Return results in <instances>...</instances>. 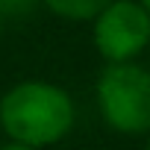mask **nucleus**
<instances>
[{
	"mask_svg": "<svg viewBox=\"0 0 150 150\" xmlns=\"http://www.w3.org/2000/svg\"><path fill=\"white\" fill-rule=\"evenodd\" d=\"M77 121V106L71 94L47 80L15 83L0 97V129L9 141L30 147H50L62 141Z\"/></svg>",
	"mask_w": 150,
	"mask_h": 150,
	"instance_id": "obj_1",
	"label": "nucleus"
},
{
	"mask_svg": "<svg viewBox=\"0 0 150 150\" xmlns=\"http://www.w3.org/2000/svg\"><path fill=\"white\" fill-rule=\"evenodd\" d=\"M97 112L118 135L150 132V68L138 62L106 65L94 86Z\"/></svg>",
	"mask_w": 150,
	"mask_h": 150,
	"instance_id": "obj_2",
	"label": "nucleus"
},
{
	"mask_svg": "<svg viewBox=\"0 0 150 150\" xmlns=\"http://www.w3.org/2000/svg\"><path fill=\"white\" fill-rule=\"evenodd\" d=\"M91 41L106 65L135 62L150 47V15L138 0H109L91 21Z\"/></svg>",
	"mask_w": 150,
	"mask_h": 150,
	"instance_id": "obj_3",
	"label": "nucleus"
},
{
	"mask_svg": "<svg viewBox=\"0 0 150 150\" xmlns=\"http://www.w3.org/2000/svg\"><path fill=\"white\" fill-rule=\"evenodd\" d=\"M44 9H50L56 18L83 24V21H94V15L109 3V0H41Z\"/></svg>",
	"mask_w": 150,
	"mask_h": 150,
	"instance_id": "obj_4",
	"label": "nucleus"
},
{
	"mask_svg": "<svg viewBox=\"0 0 150 150\" xmlns=\"http://www.w3.org/2000/svg\"><path fill=\"white\" fill-rule=\"evenodd\" d=\"M41 0H0V18H27Z\"/></svg>",
	"mask_w": 150,
	"mask_h": 150,
	"instance_id": "obj_5",
	"label": "nucleus"
},
{
	"mask_svg": "<svg viewBox=\"0 0 150 150\" xmlns=\"http://www.w3.org/2000/svg\"><path fill=\"white\" fill-rule=\"evenodd\" d=\"M0 150H38V147H30V144H21V141H6V144H0Z\"/></svg>",
	"mask_w": 150,
	"mask_h": 150,
	"instance_id": "obj_6",
	"label": "nucleus"
},
{
	"mask_svg": "<svg viewBox=\"0 0 150 150\" xmlns=\"http://www.w3.org/2000/svg\"><path fill=\"white\" fill-rule=\"evenodd\" d=\"M138 3H141V6H144V12L150 15V0H138Z\"/></svg>",
	"mask_w": 150,
	"mask_h": 150,
	"instance_id": "obj_7",
	"label": "nucleus"
},
{
	"mask_svg": "<svg viewBox=\"0 0 150 150\" xmlns=\"http://www.w3.org/2000/svg\"><path fill=\"white\" fill-rule=\"evenodd\" d=\"M144 150H150V132H147V144H144Z\"/></svg>",
	"mask_w": 150,
	"mask_h": 150,
	"instance_id": "obj_8",
	"label": "nucleus"
},
{
	"mask_svg": "<svg viewBox=\"0 0 150 150\" xmlns=\"http://www.w3.org/2000/svg\"><path fill=\"white\" fill-rule=\"evenodd\" d=\"M0 30H3V18H0Z\"/></svg>",
	"mask_w": 150,
	"mask_h": 150,
	"instance_id": "obj_9",
	"label": "nucleus"
}]
</instances>
